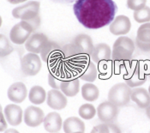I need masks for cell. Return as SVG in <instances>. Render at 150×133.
<instances>
[{
  "label": "cell",
  "instance_id": "1",
  "mask_svg": "<svg viewBox=\"0 0 150 133\" xmlns=\"http://www.w3.org/2000/svg\"><path fill=\"white\" fill-rule=\"evenodd\" d=\"M73 11L84 28L99 29L112 22L117 5L113 0H76Z\"/></svg>",
  "mask_w": 150,
  "mask_h": 133
},
{
  "label": "cell",
  "instance_id": "2",
  "mask_svg": "<svg viewBox=\"0 0 150 133\" xmlns=\"http://www.w3.org/2000/svg\"><path fill=\"white\" fill-rule=\"evenodd\" d=\"M40 4L38 1H29L23 5L16 7L12 11V16L16 19L29 22L36 30L40 25Z\"/></svg>",
  "mask_w": 150,
  "mask_h": 133
},
{
  "label": "cell",
  "instance_id": "3",
  "mask_svg": "<svg viewBox=\"0 0 150 133\" xmlns=\"http://www.w3.org/2000/svg\"><path fill=\"white\" fill-rule=\"evenodd\" d=\"M135 51L134 41L126 36H120L116 40L112 46V58L117 64H124L129 62Z\"/></svg>",
  "mask_w": 150,
  "mask_h": 133
},
{
  "label": "cell",
  "instance_id": "4",
  "mask_svg": "<svg viewBox=\"0 0 150 133\" xmlns=\"http://www.w3.org/2000/svg\"><path fill=\"white\" fill-rule=\"evenodd\" d=\"M131 89L125 83L113 85L108 92V100L117 107H124L130 100Z\"/></svg>",
  "mask_w": 150,
  "mask_h": 133
},
{
  "label": "cell",
  "instance_id": "5",
  "mask_svg": "<svg viewBox=\"0 0 150 133\" xmlns=\"http://www.w3.org/2000/svg\"><path fill=\"white\" fill-rule=\"evenodd\" d=\"M34 31L35 29L29 22L21 21L11 28L10 32V39L14 44L22 45L26 43Z\"/></svg>",
  "mask_w": 150,
  "mask_h": 133
},
{
  "label": "cell",
  "instance_id": "6",
  "mask_svg": "<svg viewBox=\"0 0 150 133\" xmlns=\"http://www.w3.org/2000/svg\"><path fill=\"white\" fill-rule=\"evenodd\" d=\"M125 83L130 88H137L144 84L147 81V75L141 68L140 63L136 62L128 68L124 75Z\"/></svg>",
  "mask_w": 150,
  "mask_h": 133
},
{
  "label": "cell",
  "instance_id": "7",
  "mask_svg": "<svg viewBox=\"0 0 150 133\" xmlns=\"http://www.w3.org/2000/svg\"><path fill=\"white\" fill-rule=\"evenodd\" d=\"M42 66L40 58L35 53H28L21 60V69L25 76L33 77L37 75Z\"/></svg>",
  "mask_w": 150,
  "mask_h": 133
},
{
  "label": "cell",
  "instance_id": "8",
  "mask_svg": "<svg viewBox=\"0 0 150 133\" xmlns=\"http://www.w3.org/2000/svg\"><path fill=\"white\" fill-rule=\"evenodd\" d=\"M61 53H62L63 58L66 61H69L70 65L76 70L86 61L84 60L86 58L73 43L64 46L61 48Z\"/></svg>",
  "mask_w": 150,
  "mask_h": 133
},
{
  "label": "cell",
  "instance_id": "9",
  "mask_svg": "<svg viewBox=\"0 0 150 133\" xmlns=\"http://www.w3.org/2000/svg\"><path fill=\"white\" fill-rule=\"evenodd\" d=\"M118 107L113 103L108 101H104L100 103L97 108L98 118L101 122L108 124L113 123L117 119L118 115Z\"/></svg>",
  "mask_w": 150,
  "mask_h": 133
},
{
  "label": "cell",
  "instance_id": "10",
  "mask_svg": "<svg viewBox=\"0 0 150 133\" xmlns=\"http://www.w3.org/2000/svg\"><path fill=\"white\" fill-rule=\"evenodd\" d=\"M40 55L41 59L45 63H48L50 65H52L55 61H58L61 58L62 53L59 45L54 41H48L45 46L43 47Z\"/></svg>",
  "mask_w": 150,
  "mask_h": 133
},
{
  "label": "cell",
  "instance_id": "11",
  "mask_svg": "<svg viewBox=\"0 0 150 133\" xmlns=\"http://www.w3.org/2000/svg\"><path fill=\"white\" fill-rule=\"evenodd\" d=\"M45 114L41 108L29 106L24 112V122L29 127H37L44 122Z\"/></svg>",
  "mask_w": 150,
  "mask_h": 133
},
{
  "label": "cell",
  "instance_id": "12",
  "mask_svg": "<svg viewBox=\"0 0 150 133\" xmlns=\"http://www.w3.org/2000/svg\"><path fill=\"white\" fill-rule=\"evenodd\" d=\"M48 38L45 33H33L25 43V48L28 52L32 53H40L43 47L48 41Z\"/></svg>",
  "mask_w": 150,
  "mask_h": 133
},
{
  "label": "cell",
  "instance_id": "13",
  "mask_svg": "<svg viewBox=\"0 0 150 133\" xmlns=\"http://www.w3.org/2000/svg\"><path fill=\"white\" fill-rule=\"evenodd\" d=\"M130 28V20L128 16L124 15H120L115 17L109 26L110 32L114 35H125L129 32Z\"/></svg>",
  "mask_w": 150,
  "mask_h": 133
},
{
  "label": "cell",
  "instance_id": "14",
  "mask_svg": "<svg viewBox=\"0 0 150 133\" xmlns=\"http://www.w3.org/2000/svg\"><path fill=\"white\" fill-rule=\"evenodd\" d=\"M136 44L142 52H150V22L143 23L138 28Z\"/></svg>",
  "mask_w": 150,
  "mask_h": 133
},
{
  "label": "cell",
  "instance_id": "15",
  "mask_svg": "<svg viewBox=\"0 0 150 133\" xmlns=\"http://www.w3.org/2000/svg\"><path fill=\"white\" fill-rule=\"evenodd\" d=\"M60 90L66 96L69 97L76 96L80 90L79 78L76 77H70L69 75L65 76L61 82Z\"/></svg>",
  "mask_w": 150,
  "mask_h": 133
},
{
  "label": "cell",
  "instance_id": "16",
  "mask_svg": "<svg viewBox=\"0 0 150 133\" xmlns=\"http://www.w3.org/2000/svg\"><path fill=\"white\" fill-rule=\"evenodd\" d=\"M72 43L80 50V52L86 58L91 56L94 46L93 43L92 38L89 35L86 33H80L74 38Z\"/></svg>",
  "mask_w": 150,
  "mask_h": 133
},
{
  "label": "cell",
  "instance_id": "17",
  "mask_svg": "<svg viewBox=\"0 0 150 133\" xmlns=\"http://www.w3.org/2000/svg\"><path fill=\"white\" fill-rule=\"evenodd\" d=\"M67 98L66 96L60 92L58 89H51L47 93L46 103L47 105L55 110H62L67 106Z\"/></svg>",
  "mask_w": 150,
  "mask_h": 133
},
{
  "label": "cell",
  "instance_id": "18",
  "mask_svg": "<svg viewBox=\"0 0 150 133\" xmlns=\"http://www.w3.org/2000/svg\"><path fill=\"white\" fill-rule=\"evenodd\" d=\"M91 58L93 62L100 64L102 62H108L112 58V50L106 43H99L94 46Z\"/></svg>",
  "mask_w": 150,
  "mask_h": 133
},
{
  "label": "cell",
  "instance_id": "19",
  "mask_svg": "<svg viewBox=\"0 0 150 133\" xmlns=\"http://www.w3.org/2000/svg\"><path fill=\"white\" fill-rule=\"evenodd\" d=\"M8 98L15 103H22L27 97L28 90L25 84L22 82H17L11 85L8 89Z\"/></svg>",
  "mask_w": 150,
  "mask_h": 133
},
{
  "label": "cell",
  "instance_id": "20",
  "mask_svg": "<svg viewBox=\"0 0 150 133\" xmlns=\"http://www.w3.org/2000/svg\"><path fill=\"white\" fill-rule=\"evenodd\" d=\"M4 116L11 125H19L23 120V110L22 108L15 104H9L4 108Z\"/></svg>",
  "mask_w": 150,
  "mask_h": 133
},
{
  "label": "cell",
  "instance_id": "21",
  "mask_svg": "<svg viewBox=\"0 0 150 133\" xmlns=\"http://www.w3.org/2000/svg\"><path fill=\"white\" fill-rule=\"evenodd\" d=\"M76 73L81 80L93 83L97 78V68L92 61H85L76 70Z\"/></svg>",
  "mask_w": 150,
  "mask_h": 133
},
{
  "label": "cell",
  "instance_id": "22",
  "mask_svg": "<svg viewBox=\"0 0 150 133\" xmlns=\"http://www.w3.org/2000/svg\"><path fill=\"white\" fill-rule=\"evenodd\" d=\"M44 127L46 132L50 133L58 132L63 126V120L58 112H49L44 119Z\"/></svg>",
  "mask_w": 150,
  "mask_h": 133
},
{
  "label": "cell",
  "instance_id": "23",
  "mask_svg": "<svg viewBox=\"0 0 150 133\" xmlns=\"http://www.w3.org/2000/svg\"><path fill=\"white\" fill-rule=\"evenodd\" d=\"M130 99L140 108H147L150 105V95L147 89L143 88H135L131 90Z\"/></svg>",
  "mask_w": 150,
  "mask_h": 133
},
{
  "label": "cell",
  "instance_id": "24",
  "mask_svg": "<svg viewBox=\"0 0 150 133\" xmlns=\"http://www.w3.org/2000/svg\"><path fill=\"white\" fill-rule=\"evenodd\" d=\"M63 129L65 133H75L77 132H85V124L77 117H69L64 120Z\"/></svg>",
  "mask_w": 150,
  "mask_h": 133
},
{
  "label": "cell",
  "instance_id": "25",
  "mask_svg": "<svg viewBox=\"0 0 150 133\" xmlns=\"http://www.w3.org/2000/svg\"><path fill=\"white\" fill-rule=\"evenodd\" d=\"M81 95L87 101H94L99 98L100 90L91 83H85L81 88Z\"/></svg>",
  "mask_w": 150,
  "mask_h": 133
},
{
  "label": "cell",
  "instance_id": "26",
  "mask_svg": "<svg viewBox=\"0 0 150 133\" xmlns=\"http://www.w3.org/2000/svg\"><path fill=\"white\" fill-rule=\"evenodd\" d=\"M28 98L30 102H32L33 104H42L46 99V90L40 86H34L29 91Z\"/></svg>",
  "mask_w": 150,
  "mask_h": 133
},
{
  "label": "cell",
  "instance_id": "27",
  "mask_svg": "<svg viewBox=\"0 0 150 133\" xmlns=\"http://www.w3.org/2000/svg\"><path fill=\"white\" fill-rule=\"evenodd\" d=\"M13 52V46L9 39L3 33H0V58L9 56Z\"/></svg>",
  "mask_w": 150,
  "mask_h": 133
},
{
  "label": "cell",
  "instance_id": "28",
  "mask_svg": "<svg viewBox=\"0 0 150 133\" xmlns=\"http://www.w3.org/2000/svg\"><path fill=\"white\" fill-rule=\"evenodd\" d=\"M79 115L83 119H91L96 114V109L95 107L90 103H86L81 105L79 108Z\"/></svg>",
  "mask_w": 150,
  "mask_h": 133
},
{
  "label": "cell",
  "instance_id": "29",
  "mask_svg": "<svg viewBox=\"0 0 150 133\" xmlns=\"http://www.w3.org/2000/svg\"><path fill=\"white\" fill-rule=\"evenodd\" d=\"M133 17L135 21L139 23H147L150 22V7L145 6L144 8L134 12Z\"/></svg>",
  "mask_w": 150,
  "mask_h": 133
},
{
  "label": "cell",
  "instance_id": "30",
  "mask_svg": "<svg viewBox=\"0 0 150 133\" xmlns=\"http://www.w3.org/2000/svg\"><path fill=\"white\" fill-rule=\"evenodd\" d=\"M147 0H127V7L134 11H139L146 6Z\"/></svg>",
  "mask_w": 150,
  "mask_h": 133
},
{
  "label": "cell",
  "instance_id": "31",
  "mask_svg": "<svg viewBox=\"0 0 150 133\" xmlns=\"http://www.w3.org/2000/svg\"><path fill=\"white\" fill-rule=\"evenodd\" d=\"M90 133H110V132H109V128H108L107 124L102 123L100 124L94 126Z\"/></svg>",
  "mask_w": 150,
  "mask_h": 133
},
{
  "label": "cell",
  "instance_id": "32",
  "mask_svg": "<svg viewBox=\"0 0 150 133\" xmlns=\"http://www.w3.org/2000/svg\"><path fill=\"white\" fill-rule=\"evenodd\" d=\"M7 120L5 119V116L3 113V108L0 104V132H4L7 129Z\"/></svg>",
  "mask_w": 150,
  "mask_h": 133
},
{
  "label": "cell",
  "instance_id": "33",
  "mask_svg": "<svg viewBox=\"0 0 150 133\" xmlns=\"http://www.w3.org/2000/svg\"><path fill=\"white\" fill-rule=\"evenodd\" d=\"M107 125H108L110 133H122L121 132L120 128L117 124H113V123H108Z\"/></svg>",
  "mask_w": 150,
  "mask_h": 133
},
{
  "label": "cell",
  "instance_id": "34",
  "mask_svg": "<svg viewBox=\"0 0 150 133\" xmlns=\"http://www.w3.org/2000/svg\"><path fill=\"white\" fill-rule=\"evenodd\" d=\"M54 3H58V4H69L72 3H75L76 0H51Z\"/></svg>",
  "mask_w": 150,
  "mask_h": 133
},
{
  "label": "cell",
  "instance_id": "35",
  "mask_svg": "<svg viewBox=\"0 0 150 133\" xmlns=\"http://www.w3.org/2000/svg\"><path fill=\"white\" fill-rule=\"evenodd\" d=\"M9 3H11L12 4H21L23 2H26L28 0H7Z\"/></svg>",
  "mask_w": 150,
  "mask_h": 133
},
{
  "label": "cell",
  "instance_id": "36",
  "mask_svg": "<svg viewBox=\"0 0 150 133\" xmlns=\"http://www.w3.org/2000/svg\"><path fill=\"white\" fill-rule=\"evenodd\" d=\"M4 133H20L18 131H16V129H8L6 130Z\"/></svg>",
  "mask_w": 150,
  "mask_h": 133
},
{
  "label": "cell",
  "instance_id": "37",
  "mask_svg": "<svg viewBox=\"0 0 150 133\" xmlns=\"http://www.w3.org/2000/svg\"><path fill=\"white\" fill-rule=\"evenodd\" d=\"M146 114H147L148 118L150 119V105L146 108Z\"/></svg>",
  "mask_w": 150,
  "mask_h": 133
},
{
  "label": "cell",
  "instance_id": "38",
  "mask_svg": "<svg viewBox=\"0 0 150 133\" xmlns=\"http://www.w3.org/2000/svg\"><path fill=\"white\" fill-rule=\"evenodd\" d=\"M2 22H3V20H2V17H1V16H0V27L2 26Z\"/></svg>",
  "mask_w": 150,
  "mask_h": 133
},
{
  "label": "cell",
  "instance_id": "39",
  "mask_svg": "<svg viewBox=\"0 0 150 133\" xmlns=\"http://www.w3.org/2000/svg\"><path fill=\"white\" fill-rule=\"evenodd\" d=\"M149 95H150V85H149Z\"/></svg>",
  "mask_w": 150,
  "mask_h": 133
},
{
  "label": "cell",
  "instance_id": "40",
  "mask_svg": "<svg viewBox=\"0 0 150 133\" xmlns=\"http://www.w3.org/2000/svg\"><path fill=\"white\" fill-rule=\"evenodd\" d=\"M75 133H84V132H75Z\"/></svg>",
  "mask_w": 150,
  "mask_h": 133
},
{
  "label": "cell",
  "instance_id": "41",
  "mask_svg": "<svg viewBox=\"0 0 150 133\" xmlns=\"http://www.w3.org/2000/svg\"><path fill=\"white\" fill-rule=\"evenodd\" d=\"M149 78H150V74H149Z\"/></svg>",
  "mask_w": 150,
  "mask_h": 133
},
{
  "label": "cell",
  "instance_id": "42",
  "mask_svg": "<svg viewBox=\"0 0 150 133\" xmlns=\"http://www.w3.org/2000/svg\"><path fill=\"white\" fill-rule=\"evenodd\" d=\"M57 133H58V132H57Z\"/></svg>",
  "mask_w": 150,
  "mask_h": 133
}]
</instances>
